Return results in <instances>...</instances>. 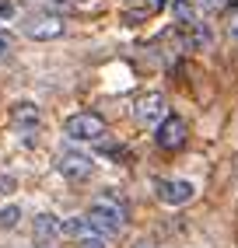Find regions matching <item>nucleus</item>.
<instances>
[{"instance_id":"1","label":"nucleus","mask_w":238,"mask_h":248,"mask_svg":"<svg viewBox=\"0 0 238 248\" xmlns=\"http://www.w3.org/2000/svg\"><path fill=\"white\" fill-rule=\"evenodd\" d=\"M126 213H130V210H126V200H123L116 189H105V192L91 203V210L84 213V217L91 220V227H95L98 238H112V234H119V231L126 227Z\"/></svg>"},{"instance_id":"2","label":"nucleus","mask_w":238,"mask_h":248,"mask_svg":"<svg viewBox=\"0 0 238 248\" xmlns=\"http://www.w3.org/2000/svg\"><path fill=\"white\" fill-rule=\"evenodd\" d=\"M63 133L77 140V143H91V140H102L105 137V119L95 112H74L70 119L63 123Z\"/></svg>"},{"instance_id":"3","label":"nucleus","mask_w":238,"mask_h":248,"mask_svg":"<svg viewBox=\"0 0 238 248\" xmlns=\"http://www.w3.org/2000/svg\"><path fill=\"white\" fill-rule=\"evenodd\" d=\"M21 31L28 39L35 42H49V39H60L63 35V18L53 11H39V14H28V18L21 21Z\"/></svg>"},{"instance_id":"4","label":"nucleus","mask_w":238,"mask_h":248,"mask_svg":"<svg viewBox=\"0 0 238 248\" xmlns=\"http://www.w3.org/2000/svg\"><path fill=\"white\" fill-rule=\"evenodd\" d=\"M56 171L63 178H70V182H84V178H91L95 171V161L84 154V151H63L56 157Z\"/></svg>"},{"instance_id":"5","label":"nucleus","mask_w":238,"mask_h":248,"mask_svg":"<svg viewBox=\"0 0 238 248\" xmlns=\"http://www.w3.org/2000/svg\"><path fill=\"white\" fill-rule=\"evenodd\" d=\"M154 189H158V200L165 206H182V203H189L196 196V186L186 182V178H158Z\"/></svg>"},{"instance_id":"6","label":"nucleus","mask_w":238,"mask_h":248,"mask_svg":"<svg viewBox=\"0 0 238 248\" xmlns=\"http://www.w3.org/2000/svg\"><path fill=\"white\" fill-rule=\"evenodd\" d=\"M165 115H168V102H165L161 91L144 94L140 102H137V108H133V119H137L140 126H161Z\"/></svg>"},{"instance_id":"7","label":"nucleus","mask_w":238,"mask_h":248,"mask_svg":"<svg viewBox=\"0 0 238 248\" xmlns=\"http://www.w3.org/2000/svg\"><path fill=\"white\" fill-rule=\"evenodd\" d=\"M154 140H158V147H165V151H179L186 143V123L179 115H165L161 126L154 129Z\"/></svg>"},{"instance_id":"8","label":"nucleus","mask_w":238,"mask_h":248,"mask_svg":"<svg viewBox=\"0 0 238 248\" xmlns=\"http://www.w3.org/2000/svg\"><path fill=\"white\" fill-rule=\"evenodd\" d=\"M39 119H42V112H39L35 102H14L11 105V123L18 126V129H35Z\"/></svg>"},{"instance_id":"9","label":"nucleus","mask_w":238,"mask_h":248,"mask_svg":"<svg viewBox=\"0 0 238 248\" xmlns=\"http://www.w3.org/2000/svg\"><path fill=\"white\" fill-rule=\"evenodd\" d=\"M60 224H63V220H56L53 213H39V217H35V227H32V231H35V241H53V238L60 234Z\"/></svg>"},{"instance_id":"10","label":"nucleus","mask_w":238,"mask_h":248,"mask_svg":"<svg viewBox=\"0 0 238 248\" xmlns=\"http://www.w3.org/2000/svg\"><path fill=\"white\" fill-rule=\"evenodd\" d=\"M60 234L81 241V238H91V234H95V227H91L88 217H70V220H63V224H60Z\"/></svg>"},{"instance_id":"11","label":"nucleus","mask_w":238,"mask_h":248,"mask_svg":"<svg viewBox=\"0 0 238 248\" xmlns=\"http://www.w3.org/2000/svg\"><path fill=\"white\" fill-rule=\"evenodd\" d=\"M175 18H179L182 28L200 25V18H196V4H193V0H175Z\"/></svg>"},{"instance_id":"12","label":"nucleus","mask_w":238,"mask_h":248,"mask_svg":"<svg viewBox=\"0 0 238 248\" xmlns=\"http://www.w3.org/2000/svg\"><path fill=\"white\" fill-rule=\"evenodd\" d=\"M18 220H21V206H14V203L0 206V231H14Z\"/></svg>"},{"instance_id":"13","label":"nucleus","mask_w":238,"mask_h":248,"mask_svg":"<svg viewBox=\"0 0 238 248\" xmlns=\"http://www.w3.org/2000/svg\"><path fill=\"white\" fill-rule=\"evenodd\" d=\"M193 4H196V11H221L228 0H193Z\"/></svg>"},{"instance_id":"14","label":"nucleus","mask_w":238,"mask_h":248,"mask_svg":"<svg viewBox=\"0 0 238 248\" xmlns=\"http://www.w3.org/2000/svg\"><path fill=\"white\" fill-rule=\"evenodd\" d=\"M77 248H109V245H105V238L91 234V238H81V241H77Z\"/></svg>"},{"instance_id":"15","label":"nucleus","mask_w":238,"mask_h":248,"mask_svg":"<svg viewBox=\"0 0 238 248\" xmlns=\"http://www.w3.org/2000/svg\"><path fill=\"white\" fill-rule=\"evenodd\" d=\"M11 14H14V4H11V0H0V18H11Z\"/></svg>"},{"instance_id":"16","label":"nucleus","mask_w":238,"mask_h":248,"mask_svg":"<svg viewBox=\"0 0 238 248\" xmlns=\"http://www.w3.org/2000/svg\"><path fill=\"white\" fill-rule=\"evenodd\" d=\"M231 35L238 39V11H235V18H231Z\"/></svg>"},{"instance_id":"17","label":"nucleus","mask_w":238,"mask_h":248,"mask_svg":"<svg viewBox=\"0 0 238 248\" xmlns=\"http://www.w3.org/2000/svg\"><path fill=\"white\" fill-rule=\"evenodd\" d=\"M133 248H158V245H151V241H137Z\"/></svg>"}]
</instances>
